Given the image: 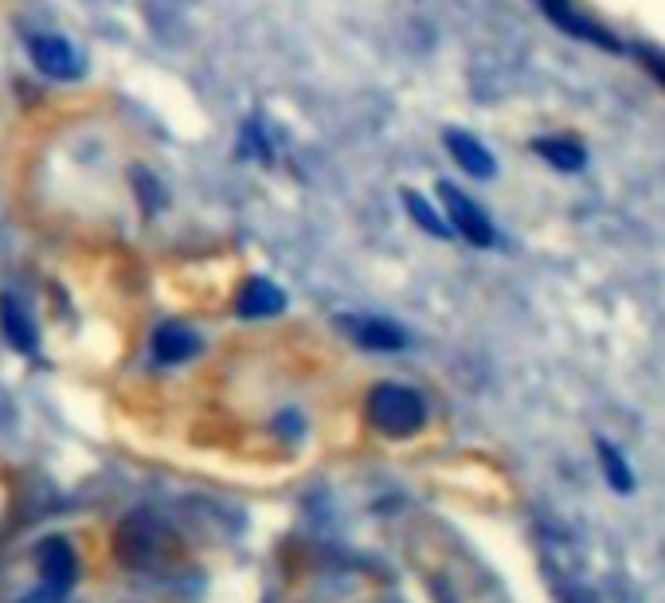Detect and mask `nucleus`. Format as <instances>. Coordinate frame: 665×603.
<instances>
[{"mask_svg":"<svg viewBox=\"0 0 665 603\" xmlns=\"http://www.w3.org/2000/svg\"><path fill=\"white\" fill-rule=\"evenodd\" d=\"M595 450H599V467H602V478H607V487H611L615 494H634V470L627 467L622 450L607 439L595 443Z\"/></svg>","mask_w":665,"mask_h":603,"instance_id":"obj_13","label":"nucleus"},{"mask_svg":"<svg viewBox=\"0 0 665 603\" xmlns=\"http://www.w3.org/2000/svg\"><path fill=\"white\" fill-rule=\"evenodd\" d=\"M337 325H341L360 349H372V353L407 349V334L396 322H384V317H337Z\"/></svg>","mask_w":665,"mask_h":603,"instance_id":"obj_7","label":"nucleus"},{"mask_svg":"<svg viewBox=\"0 0 665 603\" xmlns=\"http://www.w3.org/2000/svg\"><path fill=\"white\" fill-rule=\"evenodd\" d=\"M404 204H407V216H412L422 232H431L435 239H450V224L442 220V212H435L431 200L419 197V192H404Z\"/></svg>","mask_w":665,"mask_h":603,"instance_id":"obj_14","label":"nucleus"},{"mask_svg":"<svg viewBox=\"0 0 665 603\" xmlns=\"http://www.w3.org/2000/svg\"><path fill=\"white\" fill-rule=\"evenodd\" d=\"M114 557L117 565L134 568V572H157L177 557V537L169 525L134 514L114 529Z\"/></svg>","mask_w":665,"mask_h":603,"instance_id":"obj_1","label":"nucleus"},{"mask_svg":"<svg viewBox=\"0 0 665 603\" xmlns=\"http://www.w3.org/2000/svg\"><path fill=\"white\" fill-rule=\"evenodd\" d=\"M27 55H32V64H36L47 79H67V82H71V79H79V75L87 71V59H82V52L64 36H36L32 44H27Z\"/></svg>","mask_w":665,"mask_h":603,"instance_id":"obj_5","label":"nucleus"},{"mask_svg":"<svg viewBox=\"0 0 665 603\" xmlns=\"http://www.w3.org/2000/svg\"><path fill=\"white\" fill-rule=\"evenodd\" d=\"M244 154H255L259 161H270V145H267V137H262V126L259 122H247L244 126Z\"/></svg>","mask_w":665,"mask_h":603,"instance_id":"obj_15","label":"nucleus"},{"mask_svg":"<svg viewBox=\"0 0 665 603\" xmlns=\"http://www.w3.org/2000/svg\"><path fill=\"white\" fill-rule=\"evenodd\" d=\"M439 200H442V208H447L450 232H459L462 239L474 247H494V239H497L494 224H489V216L466 197V192L454 189V185H439Z\"/></svg>","mask_w":665,"mask_h":603,"instance_id":"obj_3","label":"nucleus"},{"mask_svg":"<svg viewBox=\"0 0 665 603\" xmlns=\"http://www.w3.org/2000/svg\"><path fill=\"white\" fill-rule=\"evenodd\" d=\"M639 59H642V67L665 87V52H657V47H639Z\"/></svg>","mask_w":665,"mask_h":603,"instance_id":"obj_16","label":"nucleus"},{"mask_svg":"<svg viewBox=\"0 0 665 603\" xmlns=\"http://www.w3.org/2000/svg\"><path fill=\"white\" fill-rule=\"evenodd\" d=\"M282 310H286V294L270 279H251L235 298V314L239 317H274Z\"/></svg>","mask_w":665,"mask_h":603,"instance_id":"obj_9","label":"nucleus"},{"mask_svg":"<svg viewBox=\"0 0 665 603\" xmlns=\"http://www.w3.org/2000/svg\"><path fill=\"white\" fill-rule=\"evenodd\" d=\"M537 4H540V12H544L560 32H567L572 40H587V44H599V47H607V52H619L622 47L619 40H615L611 32H602L595 20L579 16V12L572 9V0H537Z\"/></svg>","mask_w":665,"mask_h":603,"instance_id":"obj_6","label":"nucleus"},{"mask_svg":"<svg viewBox=\"0 0 665 603\" xmlns=\"http://www.w3.org/2000/svg\"><path fill=\"white\" fill-rule=\"evenodd\" d=\"M442 142H447L450 157L459 161L462 172H470V177H477V180H494L497 177L494 154H489L486 145L477 142L474 134H466V130H447V134H442Z\"/></svg>","mask_w":665,"mask_h":603,"instance_id":"obj_8","label":"nucleus"},{"mask_svg":"<svg viewBox=\"0 0 665 603\" xmlns=\"http://www.w3.org/2000/svg\"><path fill=\"white\" fill-rule=\"evenodd\" d=\"M0 330H4V342L16 353L36 349V330H32V322H27V314L12 294H0Z\"/></svg>","mask_w":665,"mask_h":603,"instance_id":"obj_10","label":"nucleus"},{"mask_svg":"<svg viewBox=\"0 0 665 603\" xmlns=\"http://www.w3.org/2000/svg\"><path fill=\"white\" fill-rule=\"evenodd\" d=\"M36 565H40V577H44L47 592H55L59 600H67L75 577H79V557H75L71 540H67V537H44L36 545Z\"/></svg>","mask_w":665,"mask_h":603,"instance_id":"obj_4","label":"nucleus"},{"mask_svg":"<svg viewBox=\"0 0 665 603\" xmlns=\"http://www.w3.org/2000/svg\"><path fill=\"white\" fill-rule=\"evenodd\" d=\"M369 424L387 439H407L427 424V400L415 388L384 380L369 392Z\"/></svg>","mask_w":665,"mask_h":603,"instance_id":"obj_2","label":"nucleus"},{"mask_svg":"<svg viewBox=\"0 0 665 603\" xmlns=\"http://www.w3.org/2000/svg\"><path fill=\"white\" fill-rule=\"evenodd\" d=\"M200 342L192 330H184V325H161L154 334V353L161 365H180V360L196 357Z\"/></svg>","mask_w":665,"mask_h":603,"instance_id":"obj_11","label":"nucleus"},{"mask_svg":"<svg viewBox=\"0 0 665 603\" xmlns=\"http://www.w3.org/2000/svg\"><path fill=\"white\" fill-rule=\"evenodd\" d=\"M532 154L544 157V161H549L552 169H560V172H579L587 165L584 145L564 142V137H537V142H532Z\"/></svg>","mask_w":665,"mask_h":603,"instance_id":"obj_12","label":"nucleus"}]
</instances>
